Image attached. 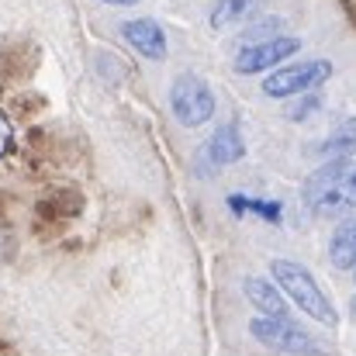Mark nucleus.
<instances>
[{
  "label": "nucleus",
  "instance_id": "obj_13",
  "mask_svg": "<svg viewBox=\"0 0 356 356\" xmlns=\"http://www.w3.org/2000/svg\"><path fill=\"white\" fill-rule=\"evenodd\" d=\"M263 7V0H218L208 14L211 28L215 31H225V28H236V24H245L256 10Z\"/></svg>",
  "mask_w": 356,
  "mask_h": 356
},
{
  "label": "nucleus",
  "instance_id": "obj_16",
  "mask_svg": "<svg viewBox=\"0 0 356 356\" xmlns=\"http://www.w3.org/2000/svg\"><path fill=\"white\" fill-rule=\"evenodd\" d=\"M14 256H17V236H14V229H10L7 215L0 211V266H3V263H10Z\"/></svg>",
  "mask_w": 356,
  "mask_h": 356
},
{
  "label": "nucleus",
  "instance_id": "obj_7",
  "mask_svg": "<svg viewBox=\"0 0 356 356\" xmlns=\"http://www.w3.org/2000/svg\"><path fill=\"white\" fill-rule=\"evenodd\" d=\"M83 208V197L73 191V187H52L42 194V201L35 204V222L45 225V229H59L66 225L70 218H76Z\"/></svg>",
  "mask_w": 356,
  "mask_h": 356
},
{
  "label": "nucleus",
  "instance_id": "obj_12",
  "mask_svg": "<svg viewBox=\"0 0 356 356\" xmlns=\"http://www.w3.org/2000/svg\"><path fill=\"white\" fill-rule=\"evenodd\" d=\"M329 263L343 273L356 270V218H346L336 225V232L329 238Z\"/></svg>",
  "mask_w": 356,
  "mask_h": 356
},
{
  "label": "nucleus",
  "instance_id": "obj_6",
  "mask_svg": "<svg viewBox=\"0 0 356 356\" xmlns=\"http://www.w3.org/2000/svg\"><path fill=\"white\" fill-rule=\"evenodd\" d=\"M294 52H301V38H294V35H273V38H259V42H249L245 49H238L232 66H236V73H242V76L273 73Z\"/></svg>",
  "mask_w": 356,
  "mask_h": 356
},
{
  "label": "nucleus",
  "instance_id": "obj_19",
  "mask_svg": "<svg viewBox=\"0 0 356 356\" xmlns=\"http://www.w3.org/2000/svg\"><path fill=\"white\" fill-rule=\"evenodd\" d=\"M101 3H111V7H131V3H138V0H101Z\"/></svg>",
  "mask_w": 356,
  "mask_h": 356
},
{
  "label": "nucleus",
  "instance_id": "obj_5",
  "mask_svg": "<svg viewBox=\"0 0 356 356\" xmlns=\"http://www.w3.org/2000/svg\"><path fill=\"white\" fill-rule=\"evenodd\" d=\"M249 336L256 343H263L266 350H277V353L287 356H322V346L298 325L287 318H273V315H256L249 322Z\"/></svg>",
  "mask_w": 356,
  "mask_h": 356
},
{
  "label": "nucleus",
  "instance_id": "obj_3",
  "mask_svg": "<svg viewBox=\"0 0 356 356\" xmlns=\"http://www.w3.org/2000/svg\"><path fill=\"white\" fill-rule=\"evenodd\" d=\"M332 76V63L329 59H305V63H284L277 66L259 87L266 97L287 101V97H301V94H315L322 83H329Z\"/></svg>",
  "mask_w": 356,
  "mask_h": 356
},
{
  "label": "nucleus",
  "instance_id": "obj_1",
  "mask_svg": "<svg viewBox=\"0 0 356 356\" xmlns=\"http://www.w3.org/2000/svg\"><path fill=\"white\" fill-rule=\"evenodd\" d=\"M305 204L322 215L336 218L356 211V159H329L305 180Z\"/></svg>",
  "mask_w": 356,
  "mask_h": 356
},
{
  "label": "nucleus",
  "instance_id": "obj_15",
  "mask_svg": "<svg viewBox=\"0 0 356 356\" xmlns=\"http://www.w3.org/2000/svg\"><path fill=\"white\" fill-rule=\"evenodd\" d=\"M229 208L236 215H256V218H263L270 225H280V215H284V208L277 201H256V197H242V194L229 197Z\"/></svg>",
  "mask_w": 356,
  "mask_h": 356
},
{
  "label": "nucleus",
  "instance_id": "obj_10",
  "mask_svg": "<svg viewBox=\"0 0 356 356\" xmlns=\"http://www.w3.org/2000/svg\"><path fill=\"white\" fill-rule=\"evenodd\" d=\"M121 35H124V42H128L135 52H142L145 59H166V35H163V28H159L156 21H149V17L124 21V24H121Z\"/></svg>",
  "mask_w": 356,
  "mask_h": 356
},
{
  "label": "nucleus",
  "instance_id": "obj_18",
  "mask_svg": "<svg viewBox=\"0 0 356 356\" xmlns=\"http://www.w3.org/2000/svg\"><path fill=\"white\" fill-rule=\"evenodd\" d=\"M10 145H14V121L7 111H0V159L10 152Z\"/></svg>",
  "mask_w": 356,
  "mask_h": 356
},
{
  "label": "nucleus",
  "instance_id": "obj_14",
  "mask_svg": "<svg viewBox=\"0 0 356 356\" xmlns=\"http://www.w3.org/2000/svg\"><path fill=\"white\" fill-rule=\"evenodd\" d=\"M318 152L329 156V159H350V156H356V118H346L343 124H336V131L318 145Z\"/></svg>",
  "mask_w": 356,
  "mask_h": 356
},
{
  "label": "nucleus",
  "instance_id": "obj_11",
  "mask_svg": "<svg viewBox=\"0 0 356 356\" xmlns=\"http://www.w3.org/2000/svg\"><path fill=\"white\" fill-rule=\"evenodd\" d=\"M242 294L245 301L259 312V315H273V318H287V294L277 287V280H263V277H245L242 280Z\"/></svg>",
  "mask_w": 356,
  "mask_h": 356
},
{
  "label": "nucleus",
  "instance_id": "obj_2",
  "mask_svg": "<svg viewBox=\"0 0 356 356\" xmlns=\"http://www.w3.org/2000/svg\"><path fill=\"white\" fill-rule=\"evenodd\" d=\"M270 273L277 280V287L287 294L291 305H298L312 322H322V325H339V312L336 305L329 301V294L322 291V284L312 277L308 266L294 263V259H270Z\"/></svg>",
  "mask_w": 356,
  "mask_h": 356
},
{
  "label": "nucleus",
  "instance_id": "obj_8",
  "mask_svg": "<svg viewBox=\"0 0 356 356\" xmlns=\"http://www.w3.org/2000/svg\"><path fill=\"white\" fill-rule=\"evenodd\" d=\"M38 70V45L35 42H7L0 49V76L10 80V83H21V80H31Z\"/></svg>",
  "mask_w": 356,
  "mask_h": 356
},
{
  "label": "nucleus",
  "instance_id": "obj_9",
  "mask_svg": "<svg viewBox=\"0 0 356 356\" xmlns=\"http://www.w3.org/2000/svg\"><path fill=\"white\" fill-rule=\"evenodd\" d=\"M245 156V142H242V131H238L236 121H225V124H218L215 128V135L204 142V159L211 163V166H232Z\"/></svg>",
  "mask_w": 356,
  "mask_h": 356
},
{
  "label": "nucleus",
  "instance_id": "obj_17",
  "mask_svg": "<svg viewBox=\"0 0 356 356\" xmlns=\"http://www.w3.org/2000/svg\"><path fill=\"white\" fill-rule=\"evenodd\" d=\"M318 108H322V101H318L315 94H301V101H298V104L287 111V118H291V121H305V118H312Z\"/></svg>",
  "mask_w": 356,
  "mask_h": 356
},
{
  "label": "nucleus",
  "instance_id": "obj_4",
  "mask_svg": "<svg viewBox=\"0 0 356 356\" xmlns=\"http://www.w3.org/2000/svg\"><path fill=\"white\" fill-rule=\"evenodd\" d=\"M215 90L208 87L204 76L197 73H184L173 80L170 87V111L184 128H201L215 118Z\"/></svg>",
  "mask_w": 356,
  "mask_h": 356
}]
</instances>
